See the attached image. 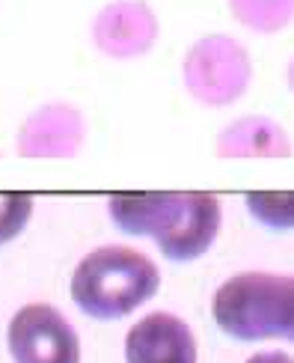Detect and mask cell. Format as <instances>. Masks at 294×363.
Wrapping results in <instances>:
<instances>
[{"label": "cell", "instance_id": "6da1fadb", "mask_svg": "<svg viewBox=\"0 0 294 363\" xmlns=\"http://www.w3.org/2000/svg\"><path fill=\"white\" fill-rule=\"evenodd\" d=\"M107 208L122 233L149 235L173 262L199 259L220 230V203L205 191L113 194Z\"/></svg>", "mask_w": 294, "mask_h": 363}, {"label": "cell", "instance_id": "277c9868", "mask_svg": "<svg viewBox=\"0 0 294 363\" xmlns=\"http://www.w3.org/2000/svg\"><path fill=\"white\" fill-rule=\"evenodd\" d=\"M250 74L253 69L244 45L229 36L199 39L184 57L188 93L208 108H223V104L238 101L250 86Z\"/></svg>", "mask_w": 294, "mask_h": 363}, {"label": "cell", "instance_id": "5bb4252c", "mask_svg": "<svg viewBox=\"0 0 294 363\" xmlns=\"http://www.w3.org/2000/svg\"><path fill=\"white\" fill-rule=\"evenodd\" d=\"M288 84H291V89H294V63H291V69H288Z\"/></svg>", "mask_w": 294, "mask_h": 363}, {"label": "cell", "instance_id": "3957f363", "mask_svg": "<svg viewBox=\"0 0 294 363\" xmlns=\"http://www.w3.org/2000/svg\"><path fill=\"white\" fill-rule=\"evenodd\" d=\"M211 315L238 342H294V274L244 271L229 277L211 301Z\"/></svg>", "mask_w": 294, "mask_h": 363}, {"label": "cell", "instance_id": "8fae6325", "mask_svg": "<svg viewBox=\"0 0 294 363\" xmlns=\"http://www.w3.org/2000/svg\"><path fill=\"white\" fill-rule=\"evenodd\" d=\"M247 208L261 226L273 233L294 230V191H250Z\"/></svg>", "mask_w": 294, "mask_h": 363}, {"label": "cell", "instance_id": "30bf717a", "mask_svg": "<svg viewBox=\"0 0 294 363\" xmlns=\"http://www.w3.org/2000/svg\"><path fill=\"white\" fill-rule=\"evenodd\" d=\"M229 9L256 33H276L294 18V0H229Z\"/></svg>", "mask_w": 294, "mask_h": 363}, {"label": "cell", "instance_id": "52a82bcc", "mask_svg": "<svg viewBox=\"0 0 294 363\" xmlns=\"http://www.w3.org/2000/svg\"><path fill=\"white\" fill-rule=\"evenodd\" d=\"M86 140L84 113L66 101L33 111L18 131V155L24 158H74Z\"/></svg>", "mask_w": 294, "mask_h": 363}, {"label": "cell", "instance_id": "ba28073f", "mask_svg": "<svg viewBox=\"0 0 294 363\" xmlns=\"http://www.w3.org/2000/svg\"><path fill=\"white\" fill-rule=\"evenodd\" d=\"M125 363H196L191 325L173 313H149L125 337Z\"/></svg>", "mask_w": 294, "mask_h": 363}, {"label": "cell", "instance_id": "8992f818", "mask_svg": "<svg viewBox=\"0 0 294 363\" xmlns=\"http://www.w3.org/2000/svg\"><path fill=\"white\" fill-rule=\"evenodd\" d=\"M158 39V18L143 0H113L92 21V45L113 60H134Z\"/></svg>", "mask_w": 294, "mask_h": 363}, {"label": "cell", "instance_id": "7a4b0ae2", "mask_svg": "<svg viewBox=\"0 0 294 363\" xmlns=\"http://www.w3.org/2000/svg\"><path fill=\"white\" fill-rule=\"evenodd\" d=\"M161 286V271L134 247L104 245L77 262L69 292L84 315L96 322L125 319Z\"/></svg>", "mask_w": 294, "mask_h": 363}, {"label": "cell", "instance_id": "5b68a950", "mask_svg": "<svg viewBox=\"0 0 294 363\" xmlns=\"http://www.w3.org/2000/svg\"><path fill=\"white\" fill-rule=\"evenodd\" d=\"M6 345L15 363H81V340L51 304H27L12 315Z\"/></svg>", "mask_w": 294, "mask_h": 363}, {"label": "cell", "instance_id": "4fadbf2b", "mask_svg": "<svg viewBox=\"0 0 294 363\" xmlns=\"http://www.w3.org/2000/svg\"><path fill=\"white\" fill-rule=\"evenodd\" d=\"M247 363H294V357H288L283 352H261V354H253Z\"/></svg>", "mask_w": 294, "mask_h": 363}, {"label": "cell", "instance_id": "9c48e42d", "mask_svg": "<svg viewBox=\"0 0 294 363\" xmlns=\"http://www.w3.org/2000/svg\"><path fill=\"white\" fill-rule=\"evenodd\" d=\"M220 158H288L291 143L273 119L244 116L223 128L217 140Z\"/></svg>", "mask_w": 294, "mask_h": 363}, {"label": "cell", "instance_id": "7c38bea8", "mask_svg": "<svg viewBox=\"0 0 294 363\" xmlns=\"http://www.w3.org/2000/svg\"><path fill=\"white\" fill-rule=\"evenodd\" d=\"M33 218V196L21 191H0V245L18 238Z\"/></svg>", "mask_w": 294, "mask_h": 363}]
</instances>
